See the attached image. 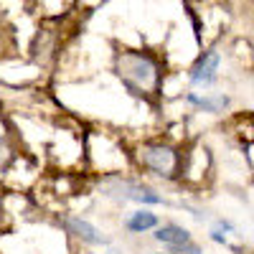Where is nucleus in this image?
<instances>
[{
	"instance_id": "1a4fd4ad",
	"label": "nucleus",
	"mask_w": 254,
	"mask_h": 254,
	"mask_svg": "<svg viewBox=\"0 0 254 254\" xmlns=\"http://www.w3.org/2000/svg\"><path fill=\"white\" fill-rule=\"evenodd\" d=\"M168 254H201V247L193 242H186V244H173L168 247Z\"/></svg>"
},
{
	"instance_id": "6e6552de",
	"label": "nucleus",
	"mask_w": 254,
	"mask_h": 254,
	"mask_svg": "<svg viewBox=\"0 0 254 254\" xmlns=\"http://www.w3.org/2000/svg\"><path fill=\"white\" fill-rule=\"evenodd\" d=\"M188 102L190 104H196V107H201V110H206V112H221L226 104H229V99L224 97V94H216V97H198V94H188Z\"/></svg>"
},
{
	"instance_id": "0eeeda50",
	"label": "nucleus",
	"mask_w": 254,
	"mask_h": 254,
	"mask_svg": "<svg viewBox=\"0 0 254 254\" xmlns=\"http://www.w3.org/2000/svg\"><path fill=\"white\" fill-rule=\"evenodd\" d=\"M158 226V216L155 214H150V211H135V214L127 219V229L130 231H135V234H142V231H150V229H155Z\"/></svg>"
},
{
	"instance_id": "39448f33",
	"label": "nucleus",
	"mask_w": 254,
	"mask_h": 254,
	"mask_svg": "<svg viewBox=\"0 0 254 254\" xmlns=\"http://www.w3.org/2000/svg\"><path fill=\"white\" fill-rule=\"evenodd\" d=\"M115 186H117L122 198H132V201H140V203H163V196L153 193L150 188L132 186V183H115Z\"/></svg>"
},
{
	"instance_id": "7ed1b4c3",
	"label": "nucleus",
	"mask_w": 254,
	"mask_h": 254,
	"mask_svg": "<svg viewBox=\"0 0 254 254\" xmlns=\"http://www.w3.org/2000/svg\"><path fill=\"white\" fill-rule=\"evenodd\" d=\"M216 71H219V54L208 51L196 61V66L190 69V81H193L196 87H208V84L216 81Z\"/></svg>"
},
{
	"instance_id": "f257e3e1",
	"label": "nucleus",
	"mask_w": 254,
	"mask_h": 254,
	"mask_svg": "<svg viewBox=\"0 0 254 254\" xmlns=\"http://www.w3.org/2000/svg\"><path fill=\"white\" fill-rule=\"evenodd\" d=\"M120 76L130 89H147L158 84V69L153 59L142 54H122L120 56Z\"/></svg>"
},
{
	"instance_id": "f03ea898",
	"label": "nucleus",
	"mask_w": 254,
	"mask_h": 254,
	"mask_svg": "<svg viewBox=\"0 0 254 254\" xmlns=\"http://www.w3.org/2000/svg\"><path fill=\"white\" fill-rule=\"evenodd\" d=\"M140 160L153 168L158 176H171L176 168V153L165 145H145L140 150Z\"/></svg>"
},
{
	"instance_id": "20e7f679",
	"label": "nucleus",
	"mask_w": 254,
	"mask_h": 254,
	"mask_svg": "<svg viewBox=\"0 0 254 254\" xmlns=\"http://www.w3.org/2000/svg\"><path fill=\"white\" fill-rule=\"evenodd\" d=\"M66 226L74 231L81 242H87V244H94V247L107 244V237H102V231H99L97 226H92L89 221H84V219H79V216H71V219L66 221Z\"/></svg>"
},
{
	"instance_id": "423d86ee",
	"label": "nucleus",
	"mask_w": 254,
	"mask_h": 254,
	"mask_svg": "<svg viewBox=\"0 0 254 254\" xmlns=\"http://www.w3.org/2000/svg\"><path fill=\"white\" fill-rule=\"evenodd\" d=\"M155 239L163 242V244H168V247H173V244H186V242H190V234H188L183 226L171 224V226H160V229L155 231Z\"/></svg>"
}]
</instances>
